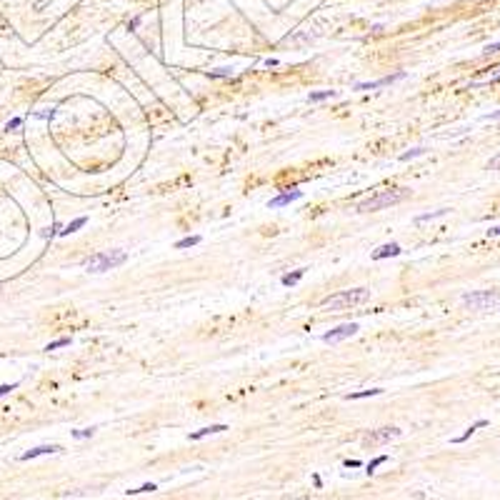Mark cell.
Masks as SVG:
<instances>
[{
  "label": "cell",
  "instance_id": "6da1fadb",
  "mask_svg": "<svg viewBox=\"0 0 500 500\" xmlns=\"http://www.w3.org/2000/svg\"><path fill=\"white\" fill-rule=\"evenodd\" d=\"M410 195V190L405 188H393V190H380L378 195L368 198L365 203L358 205V213H373V210H380V208H388V205H395L400 200H405Z\"/></svg>",
  "mask_w": 500,
  "mask_h": 500
},
{
  "label": "cell",
  "instance_id": "7a4b0ae2",
  "mask_svg": "<svg viewBox=\"0 0 500 500\" xmlns=\"http://www.w3.org/2000/svg\"><path fill=\"white\" fill-rule=\"evenodd\" d=\"M128 260L125 250H105V253H95L93 258L85 260V270L88 273H105V270H113L118 265H123Z\"/></svg>",
  "mask_w": 500,
  "mask_h": 500
},
{
  "label": "cell",
  "instance_id": "3957f363",
  "mask_svg": "<svg viewBox=\"0 0 500 500\" xmlns=\"http://www.w3.org/2000/svg\"><path fill=\"white\" fill-rule=\"evenodd\" d=\"M368 290L365 288H355V290H343V293H335V295H330V298H325L320 305L323 308H328V310H333V313H338V310H348V308H353L358 303H363V300H368Z\"/></svg>",
  "mask_w": 500,
  "mask_h": 500
},
{
  "label": "cell",
  "instance_id": "277c9868",
  "mask_svg": "<svg viewBox=\"0 0 500 500\" xmlns=\"http://www.w3.org/2000/svg\"><path fill=\"white\" fill-rule=\"evenodd\" d=\"M463 303L470 310H488L493 305H500V293L498 290H475V293L463 295Z\"/></svg>",
  "mask_w": 500,
  "mask_h": 500
},
{
  "label": "cell",
  "instance_id": "5b68a950",
  "mask_svg": "<svg viewBox=\"0 0 500 500\" xmlns=\"http://www.w3.org/2000/svg\"><path fill=\"white\" fill-rule=\"evenodd\" d=\"M398 435H400V428L370 430V433L363 438V445H370V448H375V445H383V443H388V440H393V438H398Z\"/></svg>",
  "mask_w": 500,
  "mask_h": 500
},
{
  "label": "cell",
  "instance_id": "8992f818",
  "mask_svg": "<svg viewBox=\"0 0 500 500\" xmlns=\"http://www.w3.org/2000/svg\"><path fill=\"white\" fill-rule=\"evenodd\" d=\"M358 330V323H343V325H338V328H333L330 333H325L323 335V340L325 343H340V340H345V338H353Z\"/></svg>",
  "mask_w": 500,
  "mask_h": 500
},
{
  "label": "cell",
  "instance_id": "52a82bcc",
  "mask_svg": "<svg viewBox=\"0 0 500 500\" xmlns=\"http://www.w3.org/2000/svg\"><path fill=\"white\" fill-rule=\"evenodd\" d=\"M403 78H405V73L398 70V73H393V75L380 78V80H373V83H358L355 90H375V88H383V85H393V83H398V80H403Z\"/></svg>",
  "mask_w": 500,
  "mask_h": 500
},
{
  "label": "cell",
  "instance_id": "ba28073f",
  "mask_svg": "<svg viewBox=\"0 0 500 500\" xmlns=\"http://www.w3.org/2000/svg\"><path fill=\"white\" fill-rule=\"evenodd\" d=\"M400 255V245L398 243H385L378 250H373V260H383V258H395Z\"/></svg>",
  "mask_w": 500,
  "mask_h": 500
},
{
  "label": "cell",
  "instance_id": "9c48e42d",
  "mask_svg": "<svg viewBox=\"0 0 500 500\" xmlns=\"http://www.w3.org/2000/svg\"><path fill=\"white\" fill-rule=\"evenodd\" d=\"M53 453H60V445H38V448L23 453L20 460H33V458H38V455H53Z\"/></svg>",
  "mask_w": 500,
  "mask_h": 500
},
{
  "label": "cell",
  "instance_id": "30bf717a",
  "mask_svg": "<svg viewBox=\"0 0 500 500\" xmlns=\"http://www.w3.org/2000/svg\"><path fill=\"white\" fill-rule=\"evenodd\" d=\"M300 198H303L300 190H290V193H280L278 198H273L268 205H270V208H283V205H290L293 200H300Z\"/></svg>",
  "mask_w": 500,
  "mask_h": 500
},
{
  "label": "cell",
  "instance_id": "8fae6325",
  "mask_svg": "<svg viewBox=\"0 0 500 500\" xmlns=\"http://www.w3.org/2000/svg\"><path fill=\"white\" fill-rule=\"evenodd\" d=\"M223 430H228V425H208V428H200V430H195V433H190V440H200V438H205V435L223 433Z\"/></svg>",
  "mask_w": 500,
  "mask_h": 500
},
{
  "label": "cell",
  "instance_id": "7c38bea8",
  "mask_svg": "<svg viewBox=\"0 0 500 500\" xmlns=\"http://www.w3.org/2000/svg\"><path fill=\"white\" fill-rule=\"evenodd\" d=\"M485 425H488V420H478V423H473V425H470V428L465 430L463 435H458V438H453V443H465V440H468V438H470V435H473L475 430H478V428H485Z\"/></svg>",
  "mask_w": 500,
  "mask_h": 500
},
{
  "label": "cell",
  "instance_id": "4fadbf2b",
  "mask_svg": "<svg viewBox=\"0 0 500 500\" xmlns=\"http://www.w3.org/2000/svg\"><path fill=\"white\" fill-rule=\"evenodd\" d=\"M335 98V90H320V93H310V103H323V100H330Z\"/></svg>",
  "mask_w": 500,
  "mask_h": 500
},
{
  "label": "cell",
  "instance_id": "5bb4252c",
  "mask_svg": "<svg viewBox=\"0 0 500 500\" xmlns=\"http://www.w3.org/2000/svg\"><path fill=\"white\" fill-rule=\"evenodd\" d=\"M303 275H305V268H300V270H295V273H288V275H283V285H295Z\"/></svg>",
  "mask_w": 500,
  "mask_h": 500
},
{
  "label": "cell",
  "instance_id": "9a60e30c",
  "mask_svg": "<svg viewBox=\"0 0 500 500\" xmlns=\"http://www.w3.org/2000/svg\"><path fill=\"white\" fill-rule=\"evenodd\" d=\"M198 243H200V235H190V238L178 240V243H175V248H178V250H183V248H193V245H198Z\"/></svg>",
  "mask_w": 500,
  "mask_h": 500
},
{
  "label": "cell",
  "instance_id": "2e32d148",
  "mask_svg": "<svg viewBox=\"0 0 500 500\" xmlns=\"http://www.w3.org/2000/svg\"><path fill=\"white\" fill-rule=\"evenodd\" d=\"M380 393H383V390H378V388H375V390H360V393H350V395H348V400H360V398H373V395H380Z\"/></svg>",
  "mask_w": 500,
  "mask_h": 500
},
{
  "label": "cell",
  "instance_id": "e0dca14e",
  "mask_svg": "<svg viewBox=\"0 0 500 500\" xmlns=\"http://www.w3.org/2000/svg\"><path fill=\"white\" fill-rule=\"evenodd\" d=\"M85 223H88V218H78V220H73V223L68 225V228H65V230H60V235H70V233H75L78 228H83Z\"/></svg>",
  "mask_w": 500,
  "mask_h": 500
},
{
  "label": "cell",
  "instance_id": "ac0fdd59",
  "mask_svg": "<svg viewBox=\"0 0 500 500\" xmlns=\"http://www.w3.org/2000/svg\"><path fill=\"white\" fill-rule=\"evenodd\" d=\"M385 460H388V455H378L375 460H370V463H368V470H365V473H368V475H373V473H375V468H378V465H383Z\"/></svg>",
  "mask_w": 500,
  "mask_h": 500
},
{
  "label": "cell",
  "instance_id": "d6986e66",
  "mask_svg": "<svg viewBox=\"0 0 500 500\" xmlns=\"http://www.w3.org/2000/svg\"><path fill=\"white\" fill-rule=\"evenodd\" d=\"M153 490H158V485H155V483H145V485L135 488V490H128V493H130V495H138V493H153Z\"/></svg>",
  "mask_w": 500,
  "mask_h": 500
},
{
  "label": "cell",
  "instance_id": "ffe728a7",
  "mask_svg": "<svg viewBox=\"0 0 500 500\" xmlns=\"http://www.w3.org/2000/svg\"><path fill=\"white\" fill-rule=\"evenodd\" d=\"M95 433V428H85V430H73V438H78V440H83V438H90Z\"/></svg>",
  "mask_w": 500,
  "mask_h": 500
},
{
  "label": "cell",
  "instance_id": "44dd1931",
  "mask_svg": "<svg viewBox=\"0 0 500 500\" xmlns=\"http://www.w3.org/2000/svg\"><path fill=\"white\" fill-rule=\"evenodd\" d=\"M448 210L445 208H440V210H435V213H428V215H420L418 218V223H425V220H433V218H440V215H445Z\"/></svg>",
  "mask_w": 500,
  "mask_h": 500
},
{
  "label": "cell",
  "instance_id": "7402d4cb",
  "mask_svg": "<svg viewBox=\"0 0 500 500\" xmlns=\"http://www.w3.org/2000/svg\"><path fill=\"white\" fill-rule=\"evenodd\" d=\"M423 153H425L423 148H415V150H410V153H403V155H400V160L405 163V160H410V158H418V155H423Z\"/></svg>",
  "mask_w": 500,
  "mask_h": 500
},
{
  "label": "cell",
  "instance_id": "603a6c76",
  "mask_svg": "<svg viewBox=\"0 0 500 500\" xmlns=\"http://www.w3.org/2000/svg\"><path fill=\"white\" fill-rule=\"evenodd\" d=\"M65 345H70V338H60V340H55V343H50L45 350H55V348H65Z\"/></svg>",
  "mask_w": 500,
  "mask_h": 500
},
{
  "label": "cell",
  "instance_id": "cb8c5ba5",
  "mask_svg": "<svg viewBox=\"0 0 500 500\" xmlns=\"http://www.w3.org/2000/svg\"><path fill=\"white\" fill-rule=\"evenodd\" d=\"M488 170H500V153L488 160Z\"/></svg>",
  "mask_w": 500,
  "mask_h": 500
},
{
  "label": "cell",
  "instance_id": "d4e9b609",
  "mask_svg": "<svg viewBox=\"0 0 500 500\" xmlns=\"http://www.w3.org/2000/svg\"><path fill=\"white\" fill-rule=\"evenodd\" d=\"M20 123H23L20 118H13V120H10V123L5 125V130H15V128H20Z\"/></svg>",
  "mask_w": 500,
  "mask_h": 500
},
{
  "label": "cell",
  "instance_id": "484cf974",
  "mask_svg": "<svg viewBox=\"0 0 500 500\" xmlns=\"http://www.w3.org/2000/svg\"><path fill=\"white\" fill-rule=\"evenodd\" d=\"M10 390H15V383L13 385H0V395H8Z\"/></svg>",
  "mask_w": 500,
  "mask_h": 500
},
{
  "label": "cell",
  "instance_id": "4316f807",
  "mask_svg": "<svg viewBox=\"0 0 500 500\" xmlns=\"http://www.w3.org/2000/svg\"><path fill=\"white\" fill-rule=\"evenodd\" d=\"M498 50H500V45H498V43H493V45H488V48H485V55H490V53H498Z\"/></svg>",
  "mask_w": 500,
  "mask_h": 500
},
{
  "label": "cell",
  "instance_id": "83f0119b",
  "mask_svg": "<svg viewBox=\"0 0 500 500\" xmlns=\"http://www.w3.org/2000/svg\"><path fill=\"white\" fill-rule=\"evenodd\" d=\"M35 118H53V110H40L35 113Z\"/></svg>",
  "mask_w": 500,
  "mask_h": 500
},
{
  "label": "cell",
  "instance_id": "f1b7e54d",
  "mask_svg": "<svg viewBox=\"0 0 500 500\" xmlns=\"http://www.w3.org/2000/svg\"><path fill=\"white\" fill-rule=\"evenodd\" d=\"M345 468H360V460H345Z\"/></svg>",
  "mask_w": 500,
  "mask_h": 500
},
{
  "label": "cell",
  "instance_id": "f546056e",
  "mask_svg": "<svg viewBox=\"0 0 500 500\" xmlns=\"http://www.w3.org/2000/svg\"><path fill=\"white\" fill-rule=\"evenodd\" d=\"M498 118H500V110H498V113H493V115H488L485 120H498Z\"/></svg>",
  "mask_w": 500,
  "mask_h": 500
},
{
  "label": "cell",
  "instance_id": "4dcf8cb0",
  "mask_svg": "<svg viewBox=\"0 0 500 500\" xmlns=\"http://www.w3.org/2000/svg\"><path fill=\"white\" fill-rule=\"evenodd\" d=\"M488 235H500V228H490V230H488Z\"/></svg>",
  "mask_w": 500,
  "mask_h": 500
}]
</instances>
